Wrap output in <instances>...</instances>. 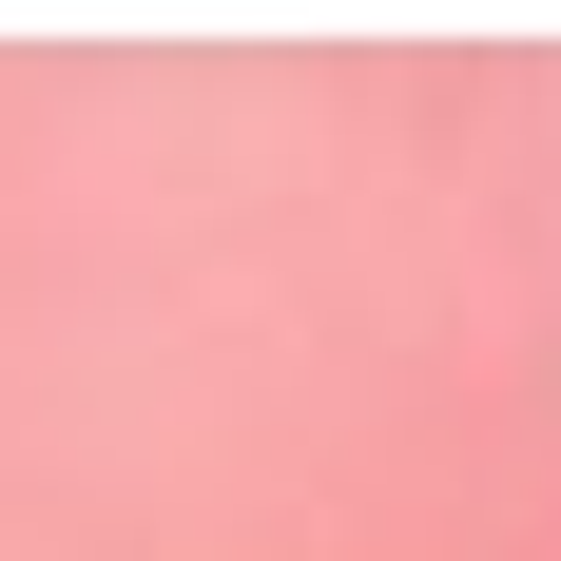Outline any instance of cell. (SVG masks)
<instances>
[{
    "mask_svg": "<svg viewBox=\"0 0 561 561\" xmlns=\"http://www.w3.org/2000/svg\"><path fill=\"white\" fill-rule=\"evenodd\" d=\"M0 561H561V78L0 174Z\"/></svg>",
    "mask_w": 561,
    "mask_h": 561,
    "instance_id": "6da1fadb",
    "label": "cell"
}]
</instances>
